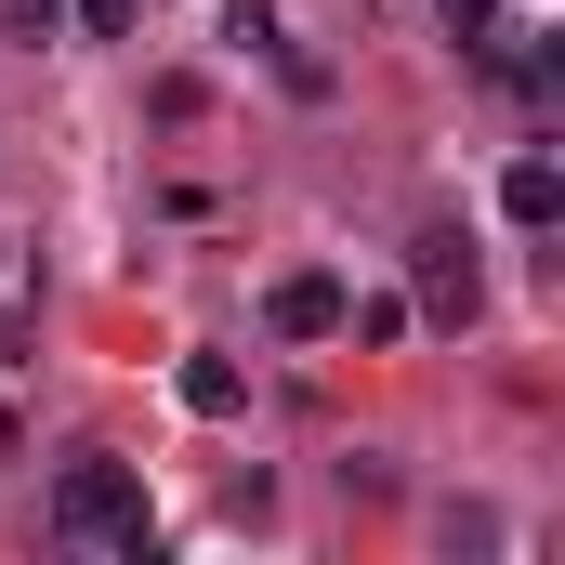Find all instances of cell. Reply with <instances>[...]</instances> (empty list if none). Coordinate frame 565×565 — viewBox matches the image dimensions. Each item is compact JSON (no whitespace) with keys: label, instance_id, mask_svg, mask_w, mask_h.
<instances>
[{"label":"cell","instance_id":"2","mask_svg":"<svg viewBox=\"0 0 565 565\" xmlns=\"http://www.w3.org/2000/svg\"><path fill=\"white\" fill-rule=\"evenodd\" d=\"M408 277H422V316H434V329H473V302H487V277H473V250H460L447 224H434L422 250H408Z\"/></svg>","mask_w":565,"mask_h":565},{"label":"cell","instance_id":"7","mask_svg":"<svg viewBox=\"0 0 565 565\" xmlns=\"http://www.w3.org/2000/svg\"><path fill=\"white\" fill-rule=\"evenodd\" d=\"M434 26H447V40H487V26H500V0H434Z\"/></svg>","mask_w":565,"mask_h":565},{"label":"cell","instance_id":"5","mask_svg":"<svg viewBox=\"0 0 565 565\" xmlns=\"http://www.w3.org/2000/svg\"><path fill=\"white\" fill-rule=\"evenodd\" d=\"M237 395H250L237 355H184V408H198V422H237Z\"/></svg>","mask_w":565,"mask_h":565},{"label":"cell","instance_id":"9","mask_svg":"<svg viewBox=\"0 0 565 565\" xmlns=\"http://www.w3.org/2000/svg\"><path fill=\"white\" fill-rule=\"evenodd\" d=\"M66 13H79L93 40H119V26H132V0H66Z\"/></svg>","mask_w":565,"mask_h":565},{"label":"cell","instance_id":"4","mask_svg":"<svg viewBox=\"0 0 565 565\" xmlns=\"http://www.w3.org/2000/svg\"><path fill=\"white\" fill-rule=\"evenodd\" d=\"M500 211H513V224H553V211H565V171H553V158H513V171H500Z\"/></svg>","mask_w":565,"mask_h":565},{"label":"cell","instance_id":"6","mask_svg":"<svg viewBox=\"0 0 565 565\" xmlns=\"http://www.w3.org/2000/svg\"><path fill=\"white\" fill-rule=\"evenodd\" d=\"M342 329H355V342H395V329H408V302H395V289H369V302H342Z\"/></svg>","mask_w":565,"mask_h":565},{"label":"cell","instance_id":"3","mask_svg":"<svg viewBox=\"0 0 565 565\" xmlns=\"http://www.w3.org/2000/svg\"><path fill=\"white\" fill-rule=\"evenodd\" d=\"M264 316H277L289 342H329V329H342V277H277V302H264Z\"/></svg>","mask_w":565,"mask_h":565},{"label":"cell","instance_id":"8","mask_svg":"<svg viewBox=\"0 0 565 565\" xmlns=\"http://www.w3.org/2000/svg\"><path fill=\"white\" fill-rule=\"evenodd\" d=\"M0 13H13V40H53L66 26V0H0Z\"/></svg>","mask_w":565,"mask_h":565},{"label":"cell","instance_id":"1","mask_svg":"<svg viewBox=\"0 0 565 565\" xmlns=\"http://www.w3.org/2000/svg\"><path fill=\"white\" fill-rule=\"evenodd\" d=\"M53 540H79V553H145V540H158V526H145V473L106 460V447L66 460V473H53Z\"/></svg>","mask_w":565,"mask_h":565}]
</instances>
